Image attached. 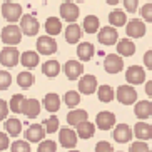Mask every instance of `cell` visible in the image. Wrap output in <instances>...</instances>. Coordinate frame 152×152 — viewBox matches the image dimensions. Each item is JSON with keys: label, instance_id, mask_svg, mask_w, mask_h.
Segmentation results:
<instances>
[{"label": "cell", "instance_id": "1", "mask_svg": "<svg viewBox=\"0 0 152 152\" xmlns=\"http://www.w3.org/2000/svg\"><path fill=\"white\" fill-rule=\"evenodd\" d=\"M22 35H23L22 28L17 27V25H14V23L7 25V27L2 30V40H4V44H7V45H17V44H20Z\"/></svg>", "mask_w": 152, "mask_h": 152}, {"label": "cell", "instance_id": "2", "mask_svg": "<svg viewBox=\"0 0 152 152\" xmlns=\"http://www.w3.org/2000/svg\"><path fill=\"white\" fill-rule=\"evenodd\" d=\"M37 52L42 55H52L57 52V42L52 35H42L37 39Z\"/></svg>", "mask_w": 152, "mask_h": 152}, {"label": "cell", "instance_id": "3", "mask_svg": "<svg viewBox=\"0 0 152 152\" xmlns=\"http://www.w3.org/2000/svg\"><path fill=\"white\" fill-rule=\"evenodd\" d=\"M117 100L124 105H132L137 100V90L132 85H121L117 89Z\"/></svg>", "mask_w": 152, "mask_h": 152}, {"label": "cell", "instance_id": "4", "mask_svg": "<svg viewBox=\"0 0 152 152\" xmlns=\"http://www.w3.org/2000/svg\"><path fill=\"white\" fill-rule=\"evenodd\" d=\"M104 69L107 74H119L124 69V60L119 54H109L104 58Z\"/></svg>", "mask_w": 152, "mask_h": 152}, {"label": "cell", "instance_id": "5", "mask_svg": "<svg viewBox=\"0 0 152 152\" xmlns=\"http://www.w3.org/2000/svg\"><path fill=\"white\" fill-rule=\"evenodd\" d=\"M2 15H4L5 20L14 23L22 17V7L18 4H15V2H5L2 5Z\"/></svg>", "mask_w": 152, "mask_h": 152}, {"label": "cell", "instance_id": "6", "mask_svg": "<svg viewBox=\"0 0 152 152\" xmlns=\"http://www.w3.org/2000/svg\"><path fill=\"white\" fill-rule=\"evenodd\" d=\"M20 28H22V32L25 34V35L28 37H34L39 34V28H40V23H39V20H37L34 15H23L22 20H20Z\"/></svg>", "mask_w": 152, "mask_h": 152}, {"label": "cell", "instance_id": "7", "mask_svg": "<svg viewBox=\"0 0 152 152\" xmlns=\"http://www.w3.org/2000/svg\"><path fill=\"white\" fill-rule=\"evenodd\" d=\"M125 80L130 85H139L145 82V70L140 65H130L125 72Z\"/></svg>", "mask_w": 152, "mask_h": 152}, {"label": "cell", "instance_id": "8", "mask_svg": "<svg viewBox=\"0 0 152 152\" xmlns=\"http://www.w3.org/2000/svg\"><path fill=\"white\" fill-rule=\"evenodd\" d=\"M117 119H115V114H112V112L109 110H102L99 112L97 117H95V124H97V127L100 130H109L112 129L114 125H115Z\"/></svg>", "mask_w": 152, "mask_h": 152}, {"label": "cell", "instance_id": "9", "mask_svg": "<svg viewBox=\"0 0 152 152\" xmlns=\"http://www.w3.org/2000/svg\"><path fill=\"white\" fill-rule=\"evenodd\" d=\"M97 39L102 45H115L119 40V34L114 27H102L97 34Z\"/></svg>", "mask_w": 152, "mask_h": 152}, {"label": "cell", "instance_id": "10", "mask_svg": "<svg viewBox=\"0 0 152 152\" xmlns=\"http://www.w3.org/2000/svg\"><path fill=\"white\" fill-rule=\"evenodd\" d=\"M18 50L15 47H5L0 52V64L5 67H15L18 64Z\"/></svg>", "mask_w": 152, "mask_h": 152}, {"label": "cell", "instance_id": "11", "mask_svg": "<svg viewBox=\"0 0 152 152\" xmlns=\"http://www.w3.org/2000/svg\"><path fill=\"white\" fill-rule=\"evenodd\" d=\"M79 14H80V10L77 7L74 2H62L60 5V17L64 20H67V22H75L77 18H79Z\"/></svg>", "mask_w": 152, "mask_h": 152}, {"label": "cell", "instance_id": "12", "mask_svg": "<svg viewBox=\"0 0 152 152\" xmlns=\"http://www.w3.org/2000/svg\"><path fill=\"white\" fill-rule=\"evenodd\" d=\"M77 132H74L72 129H69V127H64V129H60V132H58V140H60V145L65 149H74L77 145Z\"/></svg>", "mask_w": 152, "mask_h": 152}, {"label": "cell", "instance_id": "13", "mask_svg": "<svg viewBox=\"0 0 152 152\" xmlns=\"http://www.w3.org/2000/svg\"><path fill=\"white\" fill-rule=\"evenodd\" d=\"M132 135H134V132H132V129H130L127 124H119L114 129V132H112V137H114V140L119 144H127L132 139Z\"/></svg>", "mask_w": 152, "mask_h": 152}, {"label": "cell", "instance_id": "14", "mask_svg": "<svg viewBox=\"0 0 152 152\" xmlns=\"http://www.w3.org/2000/svg\"><path fill=\"white\" fill-rule=\"evenodd\" d=\"M64 72L69 80H77L84 74V65L79 60H67V64L64 65Z\"/></svg>", "mask_w": 152, "mask_h": 152}, {"label": "cell", "instance_id": "15", "mask_svg": "<svg viewBox=\"0 0 152 152\" xmlns=\"http://www.w3.org/2000/svg\"><path fill=\"white\" fill-rule=\"evenodd\" d=\"M125 34L129 37H134V39H140L145 34V23L142 20H130V22L125 23Z\"/></svg>", "mask_w": 152, "mask_h": 152}, {"label": "cell", "instance_id": "16", "mask_svg": "<svg viewBox=\"0 0 152 152\" xmlns=\"http://www.w3.org/2000/svg\"><path fill=\"white\" fill-rule=\"evenodd\" d=\"M97 87L99 85H97L95 75H84V77H80V80H79V90H80V94L90 95L97 90Z\"/></svg>", "mask_w": 152, "mask_h": 152}, {"label": "cell", "instance_id": "17", "mask_svg": "<svg viewBox=\"0 0 152 152\" xmlns=\"http://www.w3.org/2000/svg\"><path fill=\"white\" fill-rule=\"evenodd\" d=\"M45 137V129L40 124H32L27 130H25V139L28 142H40Z\"/></svg>", "mask_w": 152, "mask_h": 152}, {"label": "cell", "instance_id": "18", "mask_svg": "<svg viewBox=\"0 0 152 152\" xmlns=\"http://www.w3.org/2000/svg\"><path fill=\"white\" fill-rule=\"evenodd\" d=\"M22 114H25L27 117H37L40 114V102L35 99H23L22 104Z\"/></svg>", "mask_w": 152, "mask_h": 152}, {"label": "cell", "instance_id": "19", "mask_svg": "<svg viewBox=\"0 0 152 152\" xmlns=\"http://www.w3.org/2000/svg\"><path fill=\"white\" fill-rule=\"evenodd\" d=\"M134 135L139 140H151L152 139V125H149L147 122H137L134 125Z\"/></svg>", "mask_w": 152, "mask_h": 152}, {"label": "cell", "instance_id": "20", "mask_svg": "<svg viewBox=\"0 0 152 152\" xmlns=\"http://www.w3.org/2000/svg\"><path fill=\"white\" fill-rule=\"evenodd\" d=\"M117 54L122 55V57H130V55L135 54V45L130 39H122V40H117Z\"/></svg>", "mask_w": 152, "mask_h": 152}, {"label": "cell", "instance_id": "21", "mask_svg": "<svg viewBox=\"0 0 152 152\" xmlns=\"http://www.w3.org/2000/svg\"><path fill=\"white\" fill-rule=\"evenodd\" d=\"M87 119H89V114L84 109H74V110H70L67 114V124L74 125V127H77L80 122L87 121Z\"/></svg>", "mask_w": 152, "mask_h": 152}, {"label": "cell", "instance_id": "22", "mask_svg": "<svg viewBox=\"0 0 152 152\" xmlns=\"http://www.w3.org/2000/svg\"><path fill=\"white\" fill-rule=\"evenodd\" d=\"M135 115L140 119V121H144V119H149V117L152 115V102L151 100H140V102L135 104Z\"/></svg>", "mask_w": 152, "mask_h": 152}, {"label": "cell", "instance_id": "23", "mask_svg": "<svg viewBox=\"0 0 152 152\" xmlns=\"http://www.w3.org/2000/svg\"><path fill=\"white\" fill-rule=\"evenodd\" d=\"M80 37H82V28L75 22H70V25L65 28V40L69 44H77L80 40Z\"/></svg>", "mask_w": 152, "mask_h": 152}, {"label": "cell", "instance_id": "24", "mask_svg": "<svg viewBox=\"0 0 152 152\" xmlns=\"http://www.w3.org/2000/svg\"><path fill=\"white\" fill-rule=\"evenodd\" d=\"M42 104H44L45 110H49L50 114H54V112H57L60 109V97L57 94H54V92H50V94H47L44 97V102Z\"/></svg>", "mask_w": 152, "mask_h": 152}, {"label": "cell", "instance_id": "25", "mask_svg": "<svg viewBox=\"0 0 152 152\" xmlns=\"http://www.w3.org/2000/svg\"><path fill=\"white\" fill-rule=\"evenodd\" d=\"M99 27H100V20H99L95 15H87V17L84 18L82 28L85 30V34H97Z\"/></svg>", "mask_w": 152, "mask_h": 152}, {"label": "cell", "instance_id": "26", "mask_svg": "<svg viewBox=\"0 0 152 152\" xmlns=\"http://www.w3.org/2000/svg\"><path fill=\"white\" fill-rule=\"evenodd\" d=\"M95 49L94 45L90 44V42H82V44H79V47H77V55H79V58L80 60H90L92 58V55H94Z\"/></svg>", "mask_w": 152, "mask_h": 152}, {"label": "cell", "instance_id": "27", "mask_svg": "<svg viewBox=\"0 0 152 152\" xmlns=\"http://www.w3.org/2000/svg\"><path fill=\"white\" fill-rule=\"evenodd\" d=\"M20 62H22L23 67L27 69H34L39 65V54L37 52H32V50H27L20 55Z\"/></svg>", "mask_w": 152, "mask_h": 152}, {"label": "cell", "instance_id": "28", "mask_svg": "<svg viewBox=\"0 0 152 152\" xmlns=\"http://www.w3.org/2000/svg\"><path fill=\"white\" fill-rule=\"evenodd\" d=\"M94 134H95V127L89 121H84L77 125V135L80 139H90L94 137Z\"/></svg>", "mask_w": 152, "mask_h": 152}, {"label": "cell", "instance_id": "29", "mask_svg": "<svg viewBox=\"0 0 152 152\" xmlns=\"http://www.w3.org/2000/svg\"><path fill=\"white\" fill-rule=\"evenodd\" d=\"M5 130H7V134L12 135V137H18L20 132H22V122L18 121V119H15V117H10V119H7V122H5Z\"/></svg>", "mask_w": 152, "mask_h": 152}, {"label": "cell", "instance_id": "30", "mask_svg": "<svg viewBox=\"0 0 152 152\" xmlns=\"http://www.w3.org/2000/svg\"><path fill=\"white\" fill-rule=\"evenodd\" d=\"M109 22H110L112 27H124L125 23H127L125 12H122V10H119V9L112 10L110 14H109Z\"/></svg>", "mask_w": 152, "mask_h": 152}, {"label": "cell", "instance_id": "31", "mask_svg": "<svg viewBox=\"0 0 152 152\" xmlns=\"http://www.w3.org/2000/svg\"><path fill=\"white\" fill-rule=\"evenodd\" d=\"M45 32L52 37L58 35V34L62 32V22H60L57 17H49L47 22H45Z\"/></svg>", "mask_w": 152, "mask_h": 152}, {"label": "cell", "instance_id": "32", "mask_svg": "<svg viewBox=\"0 0 152 152\" xmlns=\"http://www.w3.org/2000/svg\"><path fill=\"white\" fill-rule=\"evenodd\" d=\"M97 95H99V100L100 102H112L114 100V97H115V92H114V89H112L110 85H100V87H97Z\"/></svg>", "mask_w": 152, "mask_h": 152}, {"label": "cell", "instance_id": "33", "mask_svg": "<svg viewBox=\"0 0 152 152\" xmlns=\"http://www.w3.org/2000/svg\"><path fill=\"white\" fill-rule=\"evenodd\" d=\"M42 72H44L47 77H55L58 75V72H60V64L57 60H47V62L42 65Z\"/></svg>", "mask_w": 152, "mask_h": 152}, {"label": "cell", "instance_id": "34", "mask_svg": "<svg viewBox=\"0 0 152 152\" xmlns=\"http://www.w3.org/2000/svg\"><path fill=\"white\" fill-rule=\"evenodd\" d=\"M34 82H35V77L30 72H20L17 75V84L22 89H30L32 85H34Z\"/></svg>", "mask_w": 152, "mask_h": 152}, {"label": "cell", "instance_id": "35", "mask_svg": "<svg viewBox=\"0 0 152 152\" xmlns=\"http://www.w3.org/2000/svg\"><path fill=\"white\" fill-rule=\"evenodd\" d=\"M64 102H65V105L70 107V109L77 107L79 102H80V94L75 92V90H69V92H65V95H64Z\"/></svg>", "mask_w": 152, "mask_h": 152}, {"label": "cell", "instance_id": "36", "mask_svg": "<svg viewBox=\"0 0 152 152\" xmlns=\"http://www.w3.org/2000/svg\"><path fill=\"white\" fill-rule=\"evenodd\" d=\"M42 125H44V129H45L47 134H54V132L58 130V127H60V125H58V117L57 115H50L49 119H45Z\"/></svg>", "mask_w": 152, "mask_h": 152}, {"label": "cell", "instance_id": "37", "mask_svg": "<svg viewBox=\"0 0 152 152\" xmlns=\"http://www.w3.org/2000/svg\"><path fill=\"white\" fill-rule=\"evenodd\" d=\"M23 95L20 94H15L10 100V110L14 112V114H22V104H23Z\"/></svg>", "mask_w": 152, "mask_h": 152}, {"label": "cell", "instance_id": "38", "mask_svg": "<svg viewBox=\"0 0 152 152\" xmlns=\"http://www.w3.org/2000/svg\"><path fill=\"white\" fill-rule=\"evenodd\" d=\"M55 151H57V144L54 140H44V139L40 140L39 149H37V152H55Z\"/></svg>", "mask_w": 152, "mask_h": 152}, {"label": "cell", "instance_id": "39", "mask_svg": "<svg viewBox=\"0 0 152 152\" xmlns=\"http://www.w3.org/2000/svg\"><path fill=\"white\" fill-rule=\"evenodd\" d=\"M12 152H30V144L28 140H15L12 144Z\"/></svg>", "mask_w": 152, "mask_h": 152}, {"label": "cell", "instance_id": "40", "mask_svg": "<svg viewBox=\"0 0 152 152\" xmlns=\"http://www.w3.org/2000/svg\"><path fill=\"white\" fill-rule=\"evenodd\" d=\"M12 84V75L7 70H0V90H7Z\"/></svg>", "mask_w": 152, "mask_h": 152}, {"label": "cell", "instance_id": "41", "mask_svg": "<svg viewBox=\"0 0 152 152\" xmlns=\"http://www.w3.org/2000/svg\"><path fill=\"white\" fill-rule=\"evenodd\" d=\"M129 152H149V145L145 140H137V142L130 144Z\"/></svg>", "mask_w": 152, "mask_h": 152}, {"label": "cell", "instance_id": "42", "mask_svg": "<svg viewBox=\"0 0 152 152\" xmlns=\"http://www.w3.org/2000/svg\"><path fill=\"white\" fill-rule=\"evenodd\" d=\"M95 152H114V147H112V144H109L107 140H100L95 145Z\"/></svg>", "mask_w": 152, "mask_h": 152}, {"label": "cell", "instance_id": "43", "mask_svg": "<svg viewBox=\"0 0 152 152\" xmlns=\"http://www.w3.org/2000/svg\"><path fill=\"white\" fill-rule=\"evenodd\" d=\"M140 15H142L144 20H147V22H152V4H145L140 9Z\"/></svg>", "mask_w": 152, "mask_h": 152}, {"label": "cell", "instance_id": "44", "mask_svg": "<svg viewBox=\"0 0 152 152\" xmlns=\"http://www.w3.org/2000/svg\"><path fill=\"white\" fill-rule=\"evenodd\" d=\"M124 7L129 14H134L139 7V0H124Z\"/></svg>", "mask_w": 152, "mask_h": 152}, {"label": "cell", "instance_id": "45", "mask_svg": "<svg viewBox=\"0 0 152 152\" xmlns=\"http://www.w3.org/2000/svg\"><path fill=\"white\" fill-rule=\"evenodd\" d=\"M9 115V105L4 99H0V122L5 121V117Z\"/></svg>", "mask_w": 152, "mask_h": 152}, {"label": "cell", "instance_id": "46", "mask_svg": "<svg viewBox=\"0 0 152 152\" xmlns=\"http://www.w3.org/2000/svg\"><path fill=\"white\" fill-rule=\"evenodd\" d=\"M9 144H10L9 135L5 134V132H0V152H2V151H5V149L9 147Z\"/></svg>", "mask_w": 152, "mask_h": 152}, {"label": "cell", "instance_id": "47", "mask_svg": "<svg viewBox=\"0 0 152 152\" xmlns=\"http://www.w3.org/2000/svg\"><path fill=\"white\" fill-rule=\"evenodd\" d=\"M144 65H145L149 70H152V50H147V52L144 54Z\"/></svg>", "mask_w": 152, "mask_h": 152}, {"label": "cell", "instance_id": "48", "mask_svg": "<svg viewBox=\"0 0 152 152\" xmlns=\"http://www.w3.org/2000/svg\"><path fill=\"white\" fill-rule=\"evenodd\" d=\"M145 94H147L149 97H152V80H149L147 84H145Z\"/></svg>", "mask_w": 152, "mask_h": 152}, {"label": "cell", "instance_id": "49", "mask_svg": "<svg viewBox=\"0 0 152 152\" xmlns=\"http://www.w3.org/2000/svg\"><path fill=\"white\" fill-rule=\"evenodd\" d=\"M105 2H107L109 5H117L119 2H121V0H105Z\"/></svg>", "mask_w": 152, "mask_h": 152}, {"label": "cell", "instance_id": "50", "mask_svg": "<svg viewBox=\"0 0 152 152\" xmlns=\"http://www.w3.org/2000/svg\"><path fill=\"white\" fill-rule=\"evenodd\" d=\"M69 152H80V151H72V149H70V151H69Z\"/></svg>", "mask_w": 152, "mask_h": 152}, {"label": "cell", "instance_id": "51", "mask_svg": "<svg viewBox=\"0 0 152 152\" xmlns=\"http://www.w3.org/2000/svg\"><path fill=\"white\" fill-rule=\"evenodd\" d=\"M77 2H84V0H77Z\"/></svg>", "mask_w": 152, "mask_h": 152}, {"label": "cell", "instance_id": "52", "mask_svg": "<svg viewBox=\"0 0 152 152\" xmlns=\"http://www.w3.org/2000/svg\"><path fill=\"white\" fill-rule=\"evenodd\" d=\"M149 152H152V151H149Z\"/></svg>", "mask_w": 152, "mask_h": 152}]
</instances>
